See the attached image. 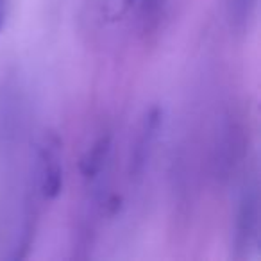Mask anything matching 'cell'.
Returning <instances> with one entry per match:
<instances>
[{
  "label": "cell",
  "mask_w": 261,
  "mask_h": 261,
  "mask_svg": "<svg viewBox=\"0 0 261 261\" xmlns=\"http://www.w3.org/2000/svg\"><path fill=\"white\" fill-rule=\"evenodd\" d=\"M257 242H259V192H257V182L252 179L243 186L236 210L234 238H232L234 259H249L250 254L257 249Z\"/></svg>",
  "instance_id": "cell-1"
},
{
  "label": "cell",
  "mask_w": 261,
  "mask_h": 261,
  "mask_svg": "<svg viewBox=\"0 0 261 261\" xmlns=\"http://www.w3.org/2000/svg\"><path fill=\"white\" fill-rule=\"evenodd\" d=\"M36 192L43 200H54L63 192L61 142L56 133H48L38 150Z\"/></svg>",
  "instance_id": "cell-2"
},
{
  "label": "cell",
  "mask_w": 261,
  "mask_h": 261,
  "mask_svg": "<svg viewBox=\"0 0 261 261\" xmlns=\"http://www.w3.org/2000/svg\"><path fill=\"white\" fill-rule=\"evenodd\" d=\"M161 129H163V109L160 106H152L143 116L138 135H136L133 149H130L129 175L133 179H140L145 174V168L152 156L154 145L160 138Z\"/></svg>",
  "instance_id": "cell-3"
},
{
  "label": "cell",
  "mask_w": 261,
  "mask_h": 261,
  "mask_svg": "<svg viewBox=\"0 0 261 261\" xmlns=\"http://www.w3.org/2000/svg\"><path fill=\"white\" fill-rule=\"evenodd\" d=\"M111 154V136L102 135L93 142V145L86 150L81 160V174L86 181H93L102 174L106 163Z\"/></svg>",
  "instance_id": "cell-4"
},
{
  "label": "cell",
  "mask_w": 261,
  "mask_h": 261,
  "mask_svg": "<svg viewBox=\"0 0 261 261\" xmlns=\"http://www.w3.org/2000/svg\"><path fill=\"white\" fill-rule=\"evenodd\" d=\"M165 2L167 0H138L140 23H142V31L145 34H150L158 29L161 16H163Z\"/></svg>",
  "instance_id": "cell-5"
},
{
  "label": "cell",
  "mask_w": 261,
  "mask_h": 261,
  "mask_svg": "<svg viewBox=\"0 0 261 261\" xmlns=\"http://www.w3.org/2000/svg\"><path fill=\"white\" fill-rule=\"evenodd\" d=\"M256 8V0H227L229 20L236 29L245 27Z\"/></svg>",
  "instance_id": "cell-6"
},
{
  "label": "cell",
  "mask_w": 261,
  "mask_h": 261,
  "mask_svg": "<svg viewBox=\"0 0 261 261\" xmlns=\"http://www.w3.org/2000/svg\"><path fill=\"white\" fill-rule=\"evenodd\" d=\"M6 18H8V0H0V33L6 27Z\"/></svg>",
  "instance_id": "cell-7"
}]
</instances>
